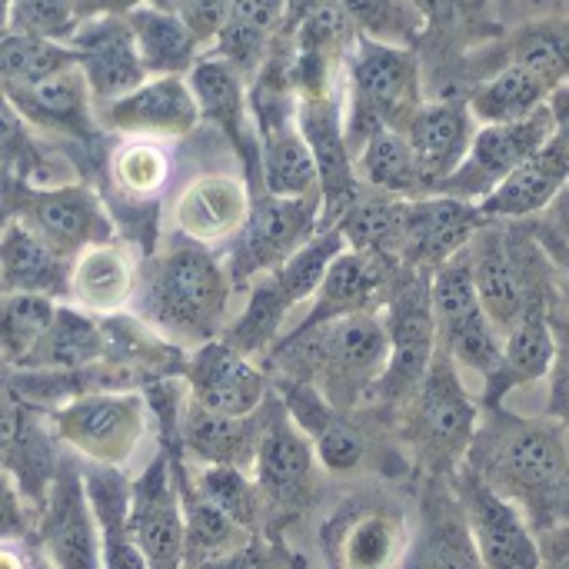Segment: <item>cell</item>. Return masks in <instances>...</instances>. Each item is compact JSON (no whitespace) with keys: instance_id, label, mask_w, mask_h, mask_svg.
<instances>
[{"instance_id":"obj_1","label":"cell","mask_w":569,"mask_h":569,"mask_svg":"<svg viewBox=\"0 0 569 569\" xmlns=\"http://www.w3.org/2000/svg\"><path fill=\"white\" fill-rule=\"evenodd\" d=\"M463 463L500 497L517 503L540 533L569 523V430L560 420L483 407L480 430Z\"/></svg>"},{"instance_id":"obj_2","label":"cell","mask_w":569,"mask_h":569,"mask_svg":"<svg viewBox=\"0 0 569 569\" xmlns=\"http://www.w3.org/2000/svg\"><path fill=\"white\" fill-rule=\"evenodd\" d=\"M387 357L390 343L380 313H353L317 327H297L273 347V360L287 370V380L313 383L343 413L370 397Z\"/></svg>"},{"instance_id":"obj_3","label":"cell","mask_w":569,"mask_h":569,"mask_svg":"<svg viewBox=\"0 0 569 569\" xmlns=\"http://www.w3.org/2000/svg\"><path fill=\"white\" fill-rule=\"evenodd\" d=\"M343 73V133L353 157L377 130H403L413 110L423 103V73L413 47L357 37Z\"/></svg>"},{"instance_id":"obj_4","label":"cell","mask_w":569,"mask_h":569,"mask_svg":"<svg viewBox=\"0 0 569 569\" xmlns=\"http://www.w3.org/2000/svg\"><path fill=\"white\" fill-rule=\"evenodd\" d=\"M480 413L483 407H477V400L463 387L457 360L437 343L427 377L420 380L410 403L400 410L403 437L413 450L417 467L427 477H453L473 447Z\"/></svg>"},{"instance_id":"obj_5","label":"cell","mask_w":569,"mask_h":569,"mask_svg":"<svg viewBox=\"0 0 569 569\" xmlns=\"http://www.w3.org/2000/svg\"><path fill=\"white\" fill-rule=\"evenodd\" d=\"M230 290V273L213 253L200 243L177 247L157 263L150 283V317L163 333L203 347L217 340L223 327Z\"/></svg>"},{"instance_id":"obj_6","label":"cell","mask_w":569,"mask_h":569,"mask_svg":"<svg viewBox=\"0 0 569 569\" xmlns=\"http://www.w3.org/2000/svg\"><path fill=\"white\" fill-rule=\"evenodd\" d=\"M430 277L427 270L400 267L393 277V287L387 293V303L380 310L387 327L390 357L373 383L370 397L380 410L400 417V410L417 393L420 380L427 377L433 353H437V320L430 303Z\"/></svg>"},{"instance_id":"obj_7","label":"cell","mask_w":569,"mask_h":569,"mask_svg":"<svg viewBox=\"0 0 569 569\" xmlns=\"http://www.w3.org/2000/svg\"><path fill=\"white\" fill-rule=\"evenodd\" d=\"M410 543V513L383 490L353 493L320 530L327 569H403Z\"/></svg>"},{"instance_id":"obj_8","label":"cell","mask_w":569,"mask_h":569,"mask_svg":"<svg viewBox=\"0 0 569 569\" xmlns=\"http://www.w3.org/2000/svg\"><path fill=\"white\" fill-rule=\"evenodd\" d=\"M430 303L437 320V343L457 360V367H467L487 380L500 360V333L493 330L477 297L467 247L433 270Z\"/></svg>"},{"instance_id":"obj_9","label":"cell","mask_w":569,"mask_h":569,"mask_svg":"<svg viewBox=\"0 0 569 569\" xmlns=\"http://www.w3.org/2000/svg\"><path fill=\"white\" fill-rule=\"evenodd\" d=\"M557 133L550 103L540 110L507 120V123H480L463 163L437 187L443 197H457L467 203L487 200L530 153H537Z\"/></svg>"},{"instance_id":"obj_10","label":"cell","mask_w":569,"mask_h":569,"mask_svg":"<svg viewBox=\"0 0 569 569\" xmlns=\"http://www.w3.org/2000/svg\"><path fill=\"white\" fill-rule=\"evenodd\" d=\"M320 230V197L253 193L250 217L230 253V283L247 287L253 277L277 270L297 247Z\"/></svg>"},{"instance_id":"obj_11","label":"cell","mask_w":569,"mask_h":569,"mask_svg":"<svg viewBox=\"0 0 569 569\" xmlns=\"http://www.w3.org/2000/svg\"><path fill=\"white\" fill-rule=\"evenodd\" d=\"M53 427L87 463L120 470L147 437V407L137 393H90L57 410Z\"/></svg>"},{"instance_id":"obj_12","label":"cell","mask_w":569,"mask_h":569,"mask_svg":"<svg viewBox=\"0 0 569 569\" xmlns=\"http://www.w3.org/2000/svg\"><path fill=\"white\" fill-rule=\"evenodd\" d=\"M317 453L310 437L290 420L280 400L263 403V423L253 450V483L263 497V507L273 510H303L317 490Z\"/></svg>"},{"instance_id":"obj_13","label":"cell","mask_w":569,"mask_h":569,"mask_svg":"<svg viewBox=\"0 0 569 569\" xmlns=\"http://www.w3.org/2000/svg\"><path fill=\"white\" fill-rule=\"evenodd\" d=\"M450 483L487 569H540V540L517 503L500 497L467 463Z\"/></svg>"},{"instance_id":"obj_14","label":"cell","mask_w":569,"mask_h":569,"mask_svg":"<svg viewBox=\"0 0 569 569\" xmlns=\"http://www.w3.org/2000/svg\"><path fill=\"white\" fill-rule=\"evenodd\" d=\"M187 83L197 97L200 120H210L237 150L250 190L260 187V133L250 110V83L243 80V73L230 67L220 53L203 50L187 70Z\"/></svg>"},{"instance_id":"obj_15","label":"cell","mask_w":569,"mask_h":569,"mask_svg":"<svg viewBox=\"0 0 569 569\" xmlns=\"http://www.w3.org/2000/svg\"><path fill=\"white\" fill-rule=\"evenodd\" d=\"M297 127L317 160L320 173V230L340 223L350 203L360 197V180L353 170V153L343 133V97H297Z\"/></svg>"},{"instance_id":"obj_16","label":"cell","mask_w":569,"mask_h":569,"mask_svg":"<svg viewBox=\"0 0 569 569\" xmlns=\"http://www.w3.org/2000/svg\"><path fill=\"white\" fill-rule=\"evenodd\" d=\"M40 543L50 569H103L100 530L87 500L83 473L60 460L43 493Z\"/></svg>"},{"instance_id":"obj_17","label":"cell","mask_w":569,"mask_h":569,"mask_svg":"<svg viewBox=\"0 0 569 569\" xmlns=\"http://www.w3.org/2000/svg\"><path fill=\"white\" fill-rule=\"evenodd\" d=\"M20 220L67 257L113 237L110 213L87 183L23 187Z\"/></svg>"},{"instance_id":"obj_18","label":"cell","mask_w":569,"mask_h":569,"mask_svg":"<svg viewBox=\"0 0 569 569\" xmlns=\"http://www.w3.org/2000/svg\"><path fill=\"white\" fill-rule=\"evenodd\" d=\"M183 500L167 457H157L130 483L127 533L150 569H183Z\"/></svg>"},{"instance_id":"obj_19","label":"cell","mask_w":569,"mask_h":569,"mask_svg":"<svg viewBox=\"0 0 569 569\" xmlns=\"http://www.w3.org/2000/svg\"><path fill=\"white\" fill-rule=\"evenodd\" d=\"M97 123L123 137L180 140L197 130L200 107L187 77H147L130 93L97 107Z\"/></svg>"},{"instance_id":"obj_20","label":"cell","mask_w":569,"mask_h":569,"mask_svg":"<svg viewBox=\"0 0 569 569\" xmlns=\"http://www.w3.org/2000/svg\"><path fill=\"white\" fill-rule=\"evenodd\" d=\"M67 47L73 50V60L90 87L93 107H103L147 80L127 13H103V17L80 20Z\"/></svg>"},{"instance_id":"obj_21","label":"cell","mask_w":569,"mask_h":569,"mask_svg":"<svg viewBox=\"0 0 569 569\" xmlns=\"http://www.w3.org/2000/svg\"><path fill=\"white\" fill-rule=\"evenodd\" d=\"M553 293L557 287L530 293L523 313L500 340L497 370L487 377L483 407H503L513 390H523L543 380L557 357V333H553Z\"/></svg>"},{"instance_id":"obj_22","label":"cell","mask_w":569,"mask_h":569,"mask_svg":"<svg viewBox=\"0 0 569 569\" xmlns=\"http://www.w3.org/2000/svg\"><path fill=\"white\" fill-rule=\"evenodd\" d=\"M403 569H487L450 477H427L420 493V527Z\"/></svg>"},{"instance_id":"obj_23","label":"cell","mask_w":569,"mask_h":569,"mask_svg":"<svg viewBox=\"0 0 569 569\" xmlns=\"http://www.w3.org/2000/svg\"><path fill=\"white\" fill-rule=\"evenodd\" d=\"M190 400L220 417H253L267 403V377L223 340L197 347L187 363Z\"/></svg>"},{"instance_id":"obj_24","label":"cell","mask_w":569,"mask_h":569,"mask_svg":"<svg viewBox=\"0 0 569 569\" xmlns=\"http://www.w3.org/2000/svg\"><path fill=\"white\" fill-rule=\"evenodd\" d=\"M397 273H400V263L343 247L327 267L317 293L310 297L313 307L300 320V327H317V323L353 317V313H380Z\"/></svg>"},{"instance_id":"obj_25","label":"cell","mask_w":569,"mask_h":569,"mask_svg":"<svg viewBox=\"0 0 569 569\" xmlns=\"http://www.w3.org/2000/svg\"><path fill=\"white\" fill-rule=\"evenodd\" d=\"M483 223H487V217L480 213V207L457 200V197L430 193V197L410 200L400 267L433 273L440 263L457 257Z\"/></svg>"},{"instance_id":"obj_26","label":"cell","mask_w":569,"mask_h":569,"mask_svg":"<svg viewBox=\"0 0 569 569\" xmlns=\"http://www.w3.org/2000/svg\"><path fill=\"white\" fill-rule=\"evenodd\" d=\"M250 183L237 173H200L173 200V227L200 247L233 240L250 217Z\"/></svg>"},{"instance_id":"obj_27","label":"cell","mask_w":569,"mask_h":569,"mask_svg":"<svg viewBox=\"0 0 569 569\" xmlns=\"http://www.w3.org/2000/svg\"><path fill=\"white\" fill-rule=\"evenodd\" d=\"M400 133L413 150L427 190L437 193V187L463 163L477 133V120L467 100H423Z\"/></svg>"},{"instance_id":"obj_28","label":"cell","mask_w":569,"mask_h":569,"mask_svg":"<svg viewBox=\"0 0 569 569\" xmlns=\"http://www.w3.org/2000/svg\"><path fill=\"white\" fill-rule=\"evenodd\" d=\"M3 97L17 107L27 127H37L43 133L87 140L97 130V107L77 63L33 87L7 90Z\"/></svg>"},{"instance_id":"obj_29","label":"cell","mask_w":569,"mask_h":569,"mask_svg":"<svg viewBox=\"0 0 569 569\" xmlns=\"http://www.w3.org/2000/svg\"><path fill=\"white\" fill-rule=\"evenodd\" d=\"M569 180V147L553 133L537 153H530L487 200H480V213L487 220H530L540 217L550 200Z\"/></svg>"},{"instance_id":"obj_30","label":"cell","mask_w":569,"mask_h":569,"mask_svg":"<svg viewBox=\"0 0 569 569\" xmlns=\"http://www.w3.org/2000/svg\"><path fill=\"white\" fill-rule=\"evenodd\" d=\"M70 260L73 257L50 247L20 217L0 227V293H43L63 300Z\"/></svg>"},{"instance_id":"obj_31","label":"cell","mask_w":569,"mask_h":569,"mask_svg":"<svg viewBox=\"0 0 569 569\" xmlns=\"http://www.w3.org/2000/svg\"><path fill=\"white\" fill-rule=\"evenodd\" d=\"M137 290V270L127 247L103 240L93 247H83L70 260V280H67V300H73L87 313L113 317L130 307Z\"/></svg>"},{"instance_id":"obj_32","label":"cell","mask_w":569,"mask_h":569,"mask_svg":"<svg viewBox=\"0 0 569 569\" xmlns=\"http://www.w3.org/2000/svg\"><path fill=\"white\" fill-rule=\"evenodd\" d=\"M260 133V193L320 197L317 160L297 127V110L257 123Z\"/></svg>"},{"instance_id":"obj_33","label":"cell","mask_w":569,"mask_h":569,"mask_svg":"<svg viewBox=\"0 0 569 569\" xmlns=\"http://www.w3.org/2000/svg\"><path fill=\"white\" fill-rule=\"evenodd\" d=\"M287 10L290 0H230V17L207 50L220 53L250 83L267 63L277 33L283 30Z\"/></svg>"},{"instance_id":"obj_34","label":"cell","mask_w":569,"mask_h":569,"mask_svg":"<svg viewBox=\"0 0 569 569\" xmlns=\"http://www.w3.org/2000/svg\"><path fill=\"white\" fill-rule=\"evenodd\" d=\"M127 23L133 30V43L147 77H187V70L203 53L200 40L187 30V23L153 0L130 7Z\"/></svg>"},{"instance_id":"obj_35","label":"cell","mask_w":569,"mask_h":569,"mask_svg":"<svg viewBox=\"0 0 569 569\" xmlns=\"http://www.w3.org/2000/svg\"><path fill=\"white\" fill-rule=\"evenodd\" d=\"M407 217H410L407 197L360 190V197L340 217L337 230L343 233L350 250H363V253L387 257V260L400 263V250H403V237H407Z\"/></svg>"},{"instance_id":"obj_36","label":"cell","mask_w":569,"mask_h":569,"mask_svg":"<svg viewBox=\"0 0 569 569\" xmlns=\"http://www.w3.org/2000/svg\"><path fill=\"white\" fill-rule=\"evenodd\" d=\"M260 423H263V407L253 417H220L190 400L183 413V447L203 463L243 467L253 463Z\"/></svg>"},{"instance_id":"obj_37","label":"cell","mask_w":569,"mask_h":569,"mask_svg":"<svg viewBox=\"0 0 569 569\" xmlns=\"http://www.w3.org/2000/svg\"><path fill=\"white\" fill-rule=\"evenodd\" d=\"M353 170L363 190H377V193H390V197H430L420 167L413 160V150L407 143V137L400 130H377L353 157Z\"/></svg>"},{"instance_id":"obj_38","label":"cell","mask_w":569,"mask_h":569,"mask_svg":"<svg viewBox=\"0 0 569 569\" xmlns=\"http://www.w3.org/2000/svg\"><path fill=\"white\" fill-rule=\"evenodd\" d=\"M547 100H550V87L527 67L507 60L497 73H490L470 90L467 107L477 123H507L540 110Z\"/></svg>"},{"instance_id":"obj_39","label":"cell","mask_w":569,"mask_h":569,"mask_svg":"<svg viewBox=\"0 0 569 569\" xmlns=\"http://www.w3.org/2000/svg\"><path fill=\"white\" fill-rule=\"evenodd\" d=\"M247 287H250L247 303H243L240 317L230 323V330L223 333V343H230L243 357L273 347L280 340V330H283L290 310H293L280 290V283L273 280V273H260Z\"/></svg>"},{"instance_id":"obj_40","label":"cell","mask_w":569,"mask_h":569,"mask_svg":"<svg viewBox=\"0 0 569 569\" xmlns=\"http://www.w3.org/2000/svg\"><path fill=\"white\" fill-rule=\"evenodd\" d=\"M73 63V50L60 40L17 33L10 27L0 33V93L33 87Z\"/></svg>"},{"instance_id":"obj_41","label":"cell","mask_w":569,"mask_h":569,"mask_svg":"<svg viewBox=\"0 0 569 569\" xmlns=\"http://www.w3.org/2000/svg\"><path fill=\"white\" fill-rule=\"evenodd\" d=\"M507 60L537 73L550 93L569 83V17H540L510 37Z\"/></svg>"},{"instance_id":"obj_42","label":"cell","mask_w":569,"mask_h":569,"mask_svg":"<svg viewBox=\"0 0 569 569\" xmlns=\"http://www.w3.org/2000/svg\"><path fill=\"white\" fill-rule=\"evenodd\" d=\"M103 347H107L103 330L87 317V310H70L57 303L53 323L43 333L27 367H57V370L87 367L103 353Z\"/></svg>"},{"instance_id":"obj_43","label":"cell","mask_w":569,"mask_h":569,"mask_svg":"<svg viewBox=\"0 0 569 569\" xmlns=\"http://www.w3.org/2000/svg\"><path fill=\"white\" fill-rule=\"evenodd\" d=\"M57 300L43 293H0V360L27 367L50 330Z\"/></svg>"},{"instance_id":"obj_44","label":"cell","mask_w":569,"mask_h":569,"mask_svg":"<svg viewBox=\"0 0 569 569\" xmlns=\"http://www.w3.org/2000/svg\"><path fill=\"white\" fill-rule=\"evenodd\" d=\"M170 153L163 140L150 137H123L110 153V180L120 193L133 200L160 197V190L170 180Z\"/></svg>"},{"instance_id":"obj_45","label":"cell","mask_w":569,"mask_h":569,"mask_svg":"<svg viewBox=\"0 0 569 569\" xmlns=\"http://www.w3.org/2000/svg\"><path fill=\"white\" fill-rule=\"evenodd\" d=\"M183 569L197 567L203 560L223 557L230 550H237L240 543H247L253 537V530L240 527L237 520H230L220 507L207 503L203 497H183Z\"/></svg>"},{"instance_id":"obj_46","label":"cell","mask_w":569,"mask_h":569,"mask_svg":"<svg viewBox=\"0 0 569 569\" xmlns=\"http://www.w3.org/2000/svg\"><path fill=\"white\" fill-rule=\"evenodd\" d=\"M357 37L393 43V47H417L427 33V23L413 0H340Z\"/></svg>"},{"instance_id":"obj_47","label":"cell","mask_w":569,"mask_h":569,"mask_svg":"<svg viewBox=\"0 0 569 569\" xmlns=\"http://www.w3.org/2000/svg\"><path fill=\"white\" fill-rule=\"evenodd\" d=\"M343 247H347V240H343V233H340L337 227L317 230V233H313L303 247H297L277 270H270L273 280L280 283L283 297L290 300V307H297V303H303V300H310V297L317 293V287H320V280H323V273H327V267L333 263V257H337Z\"/></svg>"},{"instance_id":"obj_48","label":"cell","mask_w":569,"mask_h":569,"mask_svg":"<svg viewBox=\"0 0 569 569\" xmlns=\"http://www.w3.org/2000/svg\"><path fill=\"white\" fill-rule=\"evenodd\" d=\"M197 497H203L207 503L220 507L230 520H237L240 527L257 533V523L263 517V497L257 490V483L243 473V467H227V463H207L197 473Z\"/></svg>"},{"instance_id":"obj_49","label":"cell","mask_w":569,"mask_h":569,"mask_svg":"<svg viewBox=\"0 0 569 569\" xmlns=\"http://www.w3.org/2000/svg\"><path fill=\"white\" fill-rule=\"evenodd\" d=\"M80 27L73 0H10V30L67 43Z\"/></svg>"},{"instance_id":"obj_50","label":"cell","mask_w":569,"mask_h":569,"mask_svg":"<svg viewBox=\"0 0 569 569\" xmlns=\"http://www.w3.org/2000/svg\"><path fill=\"white\" fill-rule=\"evenodd\" d=\"M27 163H37L30 127L17 113V107L0 93V170H23L27 177Z\"/></svg>"},{"instance_id":"obj_51","label":"cell","mask_w":569,"mask_h":569,"mask_svg":"<svg viewBox=\"0 0 569 569\" xmlns=\"http://www.w3.org/2000/svg\"><path fill=\"white\" fill-rule=\"evenodd\" d=\"M153 3L173 10L187 23V30L200 40L203 50L217 40V33L230 17V0H153Z\"/></svg>"},{"instance_id":"obj_52","label":"cell","mask_w":569,"mask_h":569,"mask_svg":"<svg viewBox=\"0 0 569 569\" xmlns=\"http://www.w3.org/2000/svg\"><path fill=\"white\" fill-rule=\"evenodd\" d=\"M290 563H293V557L280 543H270V540H263V537L253 533L237 550H230L223 557H213V560H203V563L187 569H290Z\"/></svg>"},{"instance_id":"obj_53","label":"cell","mask_w":569,"mask_h":569,"mask_svg":"<svg viewBox=\"0 0 569 569\" xmlns=\"http://www.w3.org/2000/svg\"><path fill=\"white\" fill-rule=\"evenodd\" d=\"M553 333H557V357L550 367L553 390H550V417L560 420L569 430V323L553 313Z\"/></svg>"},{"instance_id":"obj_54","label":"cell","mask_w":569,"mask_h":569,"mask_svg":"<svg viewBox=\"0 0 569 569\" xmlns=\"http://www.w3.org/2000/svg\"><path fill=\"white\" fill-rule=\"evenodd\" d=\"M23 533H27V507L20 487L7 470H0V543L20 540Z\"/></svg>"},{"instance_id":"obj_55","label":"cell","mask_w":569,"mask_h":569,"mask_svg":"<svg viewBox=\"0 0 569 569\" xmlns=\"http://www.w3.org/2000/svg\"><path fill=\"white\" fill-rule=\"evenodd\" d=\"M530 223L537 227V233L569 243V180L560 187V193L550 200V207L537 220H530Z\"/></svg>"},{"instance_id":"obj_56","label":"cell","mask_w":569,"mask_h":569,"mask_svg":"<svg viewBox=\"0 0 569 569\" xmlns=\"http://www.w3.org/2000/svg\"><path fill=\"white\" fill-rule=\"evenodd\" d=\"M540 569H569V523L543 530V537H540Z\"/></svg>"},{"instance_id":"obj_57","label":"cell","mask_w":569,"mask_h":569,"mask_svg":"<svg viewBox=\"0 0 569 569\" xmlns=\"http://www.w3.org/2000/svg\"><path fill=\"white\" fill-rule=\"evenodd\" d=\"M537 230V227H533ZM540 237V243H543V250H547V257H550V263H553V280H557V290L563 293V300L569 303V243L563 240H550V237H543V233H537Z\"/></svg>"},{"instance_id":"obj_58","label":"cell","mask_w":569,"mask_h":569,"mask_svg":"<svg viewBox=\"0 0 569 569\" xmlns=\"http://www.w3.org/2000/svg\"><path fill=\"white\" fill-rule=\"evenodd\" d=\"M550 113H553V127H557V137L563 140L569 147V83L563 87H557L553 93H550Z\"/></svg>"},{"instance_id":"obj_59","label":"cell","mask_w":569,"mask_h":569,"mask_svg":"<svg viewBox=\"0 0 569 569\" xmlns=\"http://www.w3.org/2000/svg\"><path fill=\"white\" fill-rule=\"evenodd\" d=\"M17 420L7 413V410H0V470H7V463H10V450H13V440H17Z\"/></svg>"},{"instance_id":"obj_60","label":"cell","mask_w":569,"mask_h":569,"mask_svg":"<svg viewBox=\"0 0 569 569\" xmlns=\"http://www.w3.org/2000/svg\"><path fill=\"white\" fill-rule=\"evenodd\" d=\"M0 569H37L30 563V557L17 547V540L0 543Z\"/></svg>"},{"instance_id":"obj_61","label":"cell","mask_w":569,"mask_h":569,"mask_svg":"<svg viewBox=\"0 0 569 569\" xmlns=\"http://www.w3.org/2000/svg\"><path fill=\"white\" fill-rule=\"evenodd\" d=\"M10 27V0H0V33Z\"/></svg>"},{"instance_id":"obj_62","label":"cell","mask_w":569,"mask_h":569,"mask_svg":"<svg viewBox=\"0 0 569 569\" xmlns=\"http://www.w3.org/2000/svg\"><path fill=\"white\" fill-rule=\"evenodd\" d=\"M290 569H307V563H303L300 557H293V563H290Z\"/></svg>"},{"instance_id":"obj_63","label":"cell","mask_w":569,"mask_h":569,"mask_svg":"<svg viewBox=\"0 0 569 569\" xmlns=\"http://www.w3.org/2000/svg\"><path fill=\"white\" fill-rule=\"evenodd\" d=\"M510 3H530V0H510Z\"/></svg>"}]
</instances>
